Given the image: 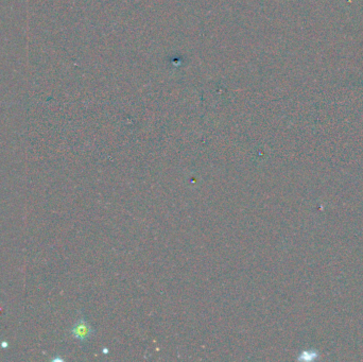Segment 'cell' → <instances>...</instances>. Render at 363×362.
<instances>
[{
    "label": "cell",
    "mask_w": 363,
    "mask_h": 362,
    "mask_svg": "<svg viewBox=\"0 0 363 362\" xmlns=\"http://www.w3.org/2000/svg\"><path fill=\"white\" fill-rule=\"evenodd\" d=\"M92 328L90 327V325L87 323V322L83 319L78 320L76 322V324L74 325V327L71 328V334L72 337L81 342H84L87 339L90 338V336L92 334Z\"/></svg>",
    "instance_id": "obj_1"
}]
</instances>
